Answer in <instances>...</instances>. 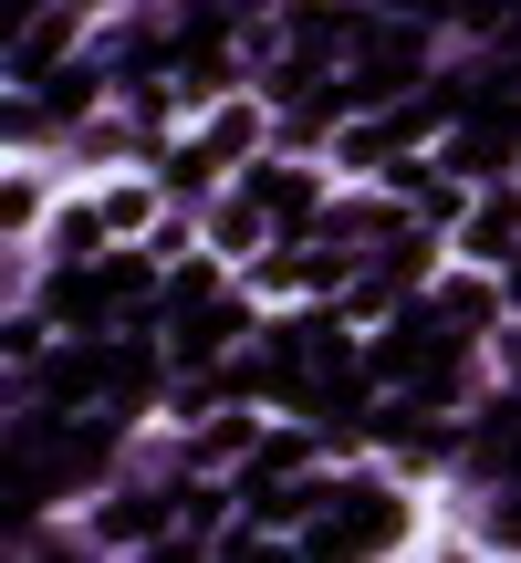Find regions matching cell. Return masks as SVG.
I'll list each match as a JSON object with an SVG mask.
<instances>
[{
	"label": "cell",
	"mask_w": 521,
	"mask_h": 563,
	"mask_svg": "<svg viewBox=\"0 0 521 563\" xmlns=\"http://www.w3.org/2000/svg\"><path fill=\"white\" fill-rule=\"evenodd\" d=\"M397 532V501H376V490H355V501H334L313 522V553H365V543H386Z\"/></svg>",
	"instance_id": "cell-2"
},
{
	"label": "cell",
	"mask_w": 521,
	"mask_h": 563,
	"mask_svg": "<svg viewBox=\"0 0 521 563\" xmlns=\"http://www.w3.org/2000/svg\"><path fill=\"white\" fill-rule=\"evenodd\" d=\"M418 74V32H397V21H376L355 53V95H397V84Z\"/></svg>",
	"instance_id": "cell-3"
},
{
	"label": "cell",
	"mask_w": 521,
	"mask_h": 563,
	"mask_svg": "<svg viewBox=\"0 0 521 563\" xmlns=\"http://www.w3.org/2000/svg\"><path fill=\"white\" fill-rule=\"evenodd\" d=\"M220 334H230V313H209V302H188V323H178V355H220Z\"/></svg>",
	"instance_id": "cell-4"
},
{
	"label": "cell",
	"mask_w": 521,
	"mask_h": 563,
	"mask_svg": "<svg viewBox=\"0 0 521 563\" xmlns=\"http://www.w3.org/2000/svg\"><path fill=\"white\" fill-rule=\"evenodd\" d=\"M501 32H521V0H501Z\"/></svg>",
	"instance_id": "cell-5"
},
{
	"label": "cell",
	"mask_w": 521,
	"mask_h": 563,
	"mask_svg": "<svg viewBox=\"0 0 521 563\" xmlns=\"http://www.w3.org/2000/svg\"><path fill=\"white\" fill-rule=\"evenodd\" d=\"M511 157H521V95L480 104V115L448 136V167H469V178H490V167H511Z\"/></svg>",
	"instance_id": "cell-1"
}]
</instances>
